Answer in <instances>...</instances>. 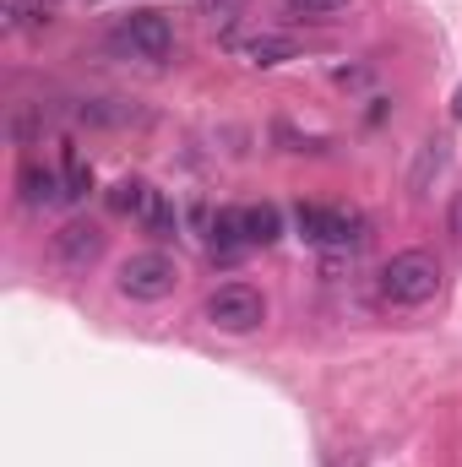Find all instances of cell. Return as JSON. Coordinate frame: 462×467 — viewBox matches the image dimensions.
<instances>
[{
  "mask_svg": "<svg viewBox=\"0 0 462 467\" xmlns=\"http://www.w3.org/2000/svg\"><path fill=\"white\" fill-rule=\"evenodd\" d=\"M436 294H441V266H436V255L403 250V255H392V261L381 266V299H386V305L419 310V305H430Z\"/></svg>",
  "mask_w": 462,
  "mask_h": 467,
  "instance_id": "1",
  "label": "cell"
},
{
  "mask_svg": "<svg viewBox=\"0 0 462 467\" xmlns=\"http://www.w3.org/2000/svg\"><path fill=\"white\" fill-rule=\"evenodd\" d=\"M115 288L125 299H136V305H158V299H169L180 288V266L163 250H136V255H125L115 266Z\"/></svg>",
  "mask_w": 462,
  "mask_h": 467,
  "instance_id": "2",
  "label": "cell"
},
{
  "mask_svg": "<svg viewBox=\"0 0 462 467\" xmlns=\"http://www.w3.org/2000/svg\"><path fill=\"white\" fill-rule=\"evenodd\" d=\"M110 49L125 55V60H169L174 22L163 11H131V16H120V27L110 33Z\"/></svg>",
  "mask_w": 462,
  "mask_h": 467,
  "instance_id": "3",
  "label": "cell"
},
{
  "mask_svg": "<svg viewBox=\"0 0 462 467\" xmlns=\"http://www.w3.org/2000/svg\"><path fill=\"white\" fill-rule=\"evenodd\" d=\"M202 316H207V327H218V332H229V337H250V332L267 321V299H261L250 283H224V288L207 294Z\"/></svg>",
  "mask_w": 462,
  "mask_h": 467,
  "instance_id": "4",
  "label": "cell"
},
{
  "mask_svg": "<svg viewBox=\"0 0 462 467\" xmlns=\"http://www.w3.org/2000/svg\"><path fill=\"white\" fill-rule=\"evenodd\" d=\"M294 229H299V239H310V244H321V250H348V244L364 239V218L348 213V207H316V202H299Z\"/></svg>",
  "mask_w": 462,
  "mask_h": 467,
  "instance_id": "5",
  "label": "cell"
},
{
  "mask_svg": "<svg viewBox=\"0 0 462 467\" xmlns=\"http://www.w3.org/2000/svg\"><path fill=\"white\" fill-rule=\"evenodd\" d=\"M224 49H229L239 66H256V71H272V66H283V60L299 55V44H294L289 33H267V27H256V33L229 27V33H224Z\"/></svg>",
  "mask_w": 462,
  "mask_h": 467,
  "instance_id": "6",
  "label": "cell"
},
{
  "mask_svg": "<svg viewBox=\"0 0 462 467\" xmlns=\"http://www.w3.org/2000/svg\"><path fill=\"white\" fill-rule=\"evenodd\" d=\"M99 255H104V234L93 229V223H66V229L55 234V261H60V266L88 272Z\"/></svg>",
  "mask_w": 462,
  "mask_h": 467,
  "instance_id": "7",
  "label": "cell"
},
{
  "mask_svg": "<svg viewBox=\"0 0 462 467\" xmlns=\"http://www.w3.org/2000/svg\"><path fill=\"white\" fill-rule=\"evenodd\" d=\"M16 196H22V207H55V202H66V185H60V174L55 169H38V163H27L22 174H16Z\"/></svg>",
  "mask_w": 462,
  "mask_h": 467,
  "instance_id": "8",
  "label": "cell"
},
{
  "mask_svg": "<svg viewBox=\"0 0 462 467\" xmlns=\"http://www.w3.org/2000/svg\"><path fill=\"white\" fill-rule=\"evenodd\" d=\"M245 250H250V239H245V207H224L213 218V255L218 261H239Z\"/></svg>",
  "mask_w": 462,
  "mask_h": 467,
  "instance_id": "9",
  "label": "cell"
},
{
  "mask_svg": "<svg viewBox=\"0 0 462 467\" xmlns=\"http://www.w3.org/2000/svg\"><path fill=\"white\" fill-rule=\"evenodd\" d=\"M446 163H452V141H419V158H414V174H408V191L414 196H425L430 191V180L436 174H446Z\"/></svg>",
  "mask_w": 462,
  "mask_h": 467,
  "instance_id": "10",
  "label": "cell"
},
{
  "mask_svg": "<svg viewBox=\"0 0 462 467\" xmlns=\"http://www.w3.org/2000/svg\"><path fill=\"white\" fill-rule=\"evenodd\" d=\"M77 119H88V125H131V119H142V115L125 99H82L77 104Z\"/></svg>",
  "mask_w": 462,
  "mask_h": 467,
  "instance_id": "11",
  "label": "cell"
},
{
  "mask_svg": "<svg viewBox=\"0 0 462 467\" xmlns=\"http://www.w3.org/2000/svg\"><path fill=\"white\" fill-rule=\"evenodd\" d=\"M147 202H152V185L147 180H115L110 185V213H120V218H142Z\"/></svg>",
  "mask_w": 462,
  "mask_h": 467,
  "instance_id": "12",
  "label": "cell"
},
{
  "mask_svg": "<svg viewBox=\"0 0 462 467\" xmlns=\"http://www.w3.org/2000/svg\"><path fill=\"white\" fill-rule=\"evenodd\" d=\"M278 234H283V213H278L272 202L245 207V239H250V250H256V244H278Z\"/></svg>",
  "mask_w": 462,
  "mask_h": 467,
  "instance_id": "13",
  "label": "cell"
},
{
  "mask_svg": "<svg viewBox=\"0 0 462 467\" xmlns=\"http://www.w3.org/2000/svg\"><path fill=\"white\" fill-rule=\"evenodd\" d=\"M0 22H5V33L49 27V0H5V5H0Z\"/></svg>",
  "mask_w": 462,
  "mask_h": 467,
  "instance_id": "14",
  "label": "cell"
},
{
  "mask_svg": "<svg viewBox=\"0 0 462 467\" xmlns=\"http://www.w3.org/2000/svg\"><path fill=\"white\" fill-rule=\"evenodd\" d=\"M136 223L152 234V239H169V234H174V223H180V213H174V202H169L163 191H152V202H147V213H142Z\"/></svg>",
  "mask_w": 462,
  "mask_h": 467,
  "instance_id": "15",
  "label": "cell"
},
{
  "mask_svg": "<svg viewBox=\"0 0 462 467\" xmlns=\"http://www.w3.org/2000/svg\"><path fill=\"white\" fill-rule=\"evenodd\" d=\"M294 16H310V22H327V16H338V11H348L353 0H283Z\"/></svg>",
  "mask_w": 462,
  "mask_h": 467,
  "instance_id": "16",
  "label": "cell"
},
{
  "mask_svg": "<svg viewBox=\"0 0 462 467\" xmlns=\"http://www.w3.org/2000/svg\"><path fill=\"white\" fill-rule=\"evenodd\" d=\"M60 185H66V202H82V196L93 191V169H88V163H66V169H60Z\"/></svg>",
  "mask_w": 462,
  "mask_h": 467,
  "instance_id": "17",
  "label": "cell"
},
{
  "mask_svg": "<svg viewBox=\"0 0 462 467\" xmlns=\"http://www.w3.org/2000/svg\"><path fill=\"white\" fill-rule=\"evenodd\" d=\"M332 77H338L343 88H364V82H370V71H364V66H338Z\"/></svg>",
  "mask_w": 462,
  "mask_h": 467,
  "instance_id": "18",
  "label": "cell"
},
{
  "mask_svg": "<svg viewBox=\"0 0 462 467\" xmlns=\"http://www.w3.org/2000/svg\"><path fill=\"white\" fill-rule=\"evenodd\" d=\"M452 234H457V244H462V191L452 196Z\"/></svg>",
  "mask_w": 462,
  "mask_h": 467,
  "instance_id": "19",
  "label": "cell"
},
{
  "mask_svg": "<svg viewBox=\"0 0 462 467\" xmlns=\"http://www.w3.org/2000/svg\"><path fill=\"white\" fill-rule=\"evenodd\" d=\"M452 119H462V88L452 93Z\"/></svg>",
  "mask_w": 462,
  "mask_h": 467,
  "instance_id": "20",
  "label": "cell"
}]
</instances>
